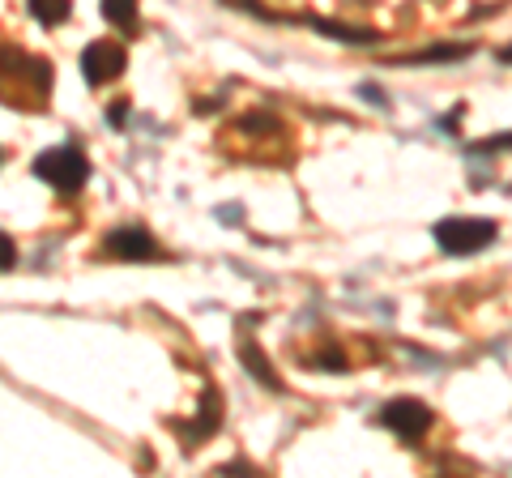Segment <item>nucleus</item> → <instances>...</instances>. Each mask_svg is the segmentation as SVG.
Wrapping results in <instances>:
<instances>
[{"instance_id":"f257e3e1","label":"nucleus","mask_w":512,"mask_h":478,"mask_svg":"<svg viewBox=\"0 0 512 478\" xmlns=\"http://www.w3.org/2000/svg\"><path fill=\"white\" fill-rule=\"evenodd\" d=\"M431 235H436L440 252H448V257H474V252H483L500 239V222L495 218H440L431 227Z\"/></svg>"},{"instance_id":"f03ea898","label":"nucleus","mask_w":512,"mask_h":478,"mask_svg":"<svg viewBox=\"0 0 512 478\" xmlns=\"http://www.w3.org/2000/svg\"><path fill=\"white\" fill-rule=\"evenodd\" d=\"M35 175L43 184H52L56 193L73 197V193H82V184L90 180V163L77 146H56V150H43L35 158Z\"/></svg>"},{"instance_id":"7ed1b4c3","label":"nucleus","mask_w":512,"mask_h":478,"mask_svg":"<svg viewBox=\"0 0 512 478\" xmlns=\"http://www.w3.org/2000/svg\"><path fill=\"white\" fill-rule=\"evenodd\" d=\"M380 427H389V432L397 440H406V444H419L427 432H431V423H436V414H431L427 402H419V397H389V402L380 406Z\"/></svg>"},{"instance_id":"20e7f679","label":"nucleus","mask_w":512,"mask_h":478,"mask_svg":"<svg viewBox=\"0 0 512 478\" xmlns=\"http://www.w3.org/2000/svg\"><path fill=\"white\" fill-rule=\"evenodd\" d=\"M128 65V52L120 43H111V39H94L86 52H82V77H86V86H107V82H116V77L124 73Z\"/></svg>"},{"instance_id":"39448f33","label":"nucleus","mask_w":512,"mask_h":478,"mask_svg":"<svg viewBox=\"0 0 512 478\" xmlns=\"http://www.w3.org/2000/svg\"><path fill=\"white\" fill-rule=\"evenodd\" d=\"M103 248L111 252V257H120V261H154L158 257V244H154V235L146 227H116V231H107Z\"/></svg>"},{"instance_id":"423d86ee","label":"nucleus","mask_w":512,"mask_h":478,"mask_svg":"<svg viewBox=\"0 0 512 478\" xmlns=\"http://www.w3.org/2000/svg\"><path fill=\"white\" fill-rule=\"evenodd\" d=\"M218 423H222V393L210 385V389H205V397H201L197 423L184 427V449H197V444H205V436L218 432Z\"/></svg>"},{"instance_id":"0eeeda50","label":"nucleus","mask_w":512,"mask_h":478,"mask_svg":"<svg viewBox=\"0 0 512 478\" xmlns=\"http://www.w3.org/2000/svg\"><path fill=\"white\" fill-rule=\"evenodd\" d=\"M239 363H244V368H248L256 380H261L269 393H282V389H286V385H282V376L274 372V363H269V355H265V350L256 346L252 338H239Z\"/></svg>"},{"instance_id":"6e6552de","label":"nucleus","mask_w":512,"mask_h":478,"mask_svg":"<svg viewBox=\"0 0 512 478\" xmlns=\"http://www.w3.org/2000/svg\"><path fill=\"white\" fill-rule=\"evenodd\" d=\"M308 26H316V35H329V39H338V43H350V47H359V43H380L384 35L380 30H363V26H342V22H329V18H303Z\"/></svg>"},{"instance_id":"1a4fd4ad","label":"nucleus","mask_w":512,"mask_h":478,"mask_svg":"<svg viewBox=\"0 0 512 478\" xmlns=\"http://www.w3.org/2000/svg\"><path fill=\"white\" fill-rule=\"evenodd\" d=\"M474 56V43H444V47H427V52H414L406 60H397L402 69H419V65H448V60H466Z\"/></svg>"},{"instance_id":"9d476101","label":"nucleus","mask_w":512,"mask_h":478,"mask_svg":"<svg viewBox=\"0 0 512 478\" xmlns=\"http://www.w3.org/2000/svg\"><path fill=\"white\" fill-rule=\"evenodd\" d=\"M30 13H35V22H43V26H60V22H69L73 0H30Z\"/></svg>"},{"instance_id":"9b49d317","label":"nucleus","mask_w":512,"mask_h":478,"mask_svg":"<svg viewBox=\"0 0 512 478\" xmlns=\"http://www.w3.org/2000/svg\"><path fill=\"white\" fill-rule=\"evenodd\" d=\"M103 18L120 30H133L137 26V0H103Z\"/></svg>"},{"instance_id":"f8f14e48","label":"nucleus","mask_w":512,"mask_h":478,"mask_svg":"<svg viewBox=\"0 0 512 478\" xmlns=\"http://www.w3.org/2000/svg\"><path fill=\"white\" fill-rule=\"evenodd\" d=\"M13 261H18V244L0 231V269H13Z\"/></svg>"},{"instance_id":"ddd939ff","label":"nucleus","mask_w":512,"mask_h":478,"mask_svg":"<svg viewBox=\"0 0 512 478\" xmlns=\"http://www.w3.org/2000/svg\"><path fill=\"white\" fill-rule=\"evenodd\" d=\"M107 120H111V124H124V120H128V103H111Z\"/></svg>"},{"instance_id":"4468645a","label":"nucleus","mask_w":512,"mask_h":478,"mask_svg":"<svg viewBox=\"0 0 512 478\" xmlns=\"http://www.w3.org/2000/svg\"><path fill=\"white\" fill-rule=\"evenodd\" d=\"M500 65H512V43H508V47H500Z\"/></svg>"}]
</instances>
